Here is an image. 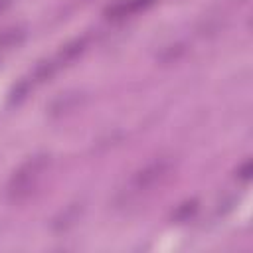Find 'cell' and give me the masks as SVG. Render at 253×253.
Listing matches in <instances>:
<instances>
[{
	"instance_id": "10",
	"label": "cell",
	"mask_w": 253,
	"mask_h": 253,
	"mask_svg": "<svg viewBox=\"0 0 253 253\" xmlns=\"http://www.w3.org/2000/svg\"><path fill=\"white\" fill-rule=\"evenodd\" d=\"M57 61H42V63H38L36 65V69H34V79L36 81H45V79H49L55 71H57Z\"/></svg>"
},
{
	"instance_id": "9",
	"label": "cell",
	"mask_w": 253,
	"mask_h": 253,
	"mask_svg": "<svg viewBox=\"0 0 253 253\" xmlns=\"http://www.w3.org/2000/svg\"><path fill=\"white\" fill-rule=\"evenodd\" d=\"M196 211H198V200H188V202H182L176 208V211L172 213V219H176V221H188Z\"/></svg>"
},
{
	"instance_id": "1",
	"label": "cell",
	"mask_w": 253,
	"mask_h": 253,
	"mask_svg": "<svg viewBox=\"0 0 253 253\" xmlns=\"http://www.w3.org/2000/svg\"><path fill=\"white\" fill-rule=\"evenodd\" d=\"M49 154H36V156H30L26 162H22L10 182H8V198L10 202L14 204H20V202H26L38 188L43 172L47 170L49 166Z\"/></svg>"
},
{
	"instance_id": "11",
	"label": "cell",
	"mask_w": 253,
	"mask_h": 253,
	"mask_svg": "<svg viewBox=\"0 0 253 253\" xmlns=\"http://www.w3.org/2000/svg\"><path fill=\"white\" fill-rule=\"evenodd\" d=\"M30 91V83L28 81H20L16 87H14V91H12V101H20V99H24L26 97V93Z\"/></svg>"
},
{
	"instance_id": "8",
	"label": "cell",
	"mask_w": 253,
	"mask_h": 253,
	"mask_svg": "<svg viewBox=\"0 0 253 253\" xmlns=\"http://www.w3.org/2000/svg\"><path fill=\"white\" fill-rule=\"evenodd\" d=\"M85 43H87V40L85 38H79V40H73L71 43L63 45V49L59 51V61H71V59H75L85 49Z\"/></svg>"
},
{
	"instance_id": "4",
	"label": "cell",
	"mask_w": 253,
	"mask_h": 253,
	"mask_svg": "<svg viewBox=\"0 0 253 253\" xmlns=\"http://www.w3.org/2000/svg\"><path fill=\"white\" fill-rule=\"evenodd\" d=\"M83 210H85L83 202H71L69 206H65V208L51 219V229H53L55 233H63V231L71 229V227L79 221V217L83 215Z\"/></svg>"
},
{
	"instance_id": "3",
	"label": "cell",
	"mask_w": 253,
	"mask_h": 253,
	"mask_svg": "<svg viewBox=\"0 0 253 253\" xmlns=\"http://www.w3.org/2000/svg\"><path fill=\"white\" fill-rule=\"evenodd\" d=\"M83 103H85V93H81V91H67V93L57 95L49 103L47 113H49V117H63V115H69V113L77 111Z\"/></svg>"
},
{
	"instance_id": "2",
	"label": "cell",
	"mask_w": 253,
	"mask_h": 253,
	"mask_svg": "<svg viewBox=\"0 0 253 253\" xmlns=\"http://www.w3.org/2000/svg\"><path fill=\"white\" fill-rule=\"evenodd\" d=\"M174 164L170 158H156L152 162H148L146 166H142L140 170H136L128 182L130 192L132 194H142V192H150L152 188H156L158 184H162L170 172H172Z\"/></svg>"
},
{
	"instance_id": "6",
	"label": "cell",
	"mask_w": 253,
	"mask_h": 253,
	"mask_svg": "<svg viewBox=\"0 0 253 253\" xmlns=\"http://www.w3.org/2000/svg\"><path fill=\"white\" fill-rule=\"evenodd\" d=\"M184 53H186V43H184V42H174V43L164 45V47L156 53V61L162 63V65H168V63H174V61L182 59Z\"/></svg>"
},
{
	"instance_id": "5",
	"label": "cell",
	"mask_w": 253,
	"mask_h": 253,
	"mask_svg": "<svg viewBox=\"0 0 253 253\" xmlns=\"http://www.w3.org/2000/svg\"><path fill=\"white\" fill-rule=\"evenodd\" d=\"M154 0H121V2H117V4H113L111 8H107V18H113V20H117V18H125L126 14H132V12H136V10H142V8H146L148 4H152Z\"/></svg>"
},
{
	"instance_id": "13",
	"label": "cell",
	"mask_w": 253,
	"mask_h": 253,
	"mask_svg": "<svg viewBox=\"0 0 253 253\" xmlns=\"http://www.w3.org/2000/svg\"><path fill=\"white\" fill-rule=\"evenodd\" d=\"M10 4H12V0H0V14H2Z\"/></svg>"
},
{
	"instance_id": "7",
	"label": "cell",
	"mask_w": 253,
	"mask_h": 253,
	"mask_svg": "<svg viewBox=\"0 0 253 253\" xmlns=\"http://www.w3.org/2000/svg\"><path fill=\"white\" fill-rule=\"evenodd\" d=\"M26 38V30L20 26H12L0 32V47L8 49V47H16L18 43H22Z\"/></svg>"
},
{
	"instance_id": "12",
	"label": "cell",
	"mask_w": 253,
	"mask_h": 253,
	"mask_svg": "<svg viewBox=\"0 0 253 253\" xmlns=\"http://www.w3.org/2000/svg\"><path fill=\"white\" fill-rule=\"evenodd\" d=\"M237 178L243 180V182L251 178V160H245V162L239 166V170H237Z\"/></svg>"
}]
</instances>
